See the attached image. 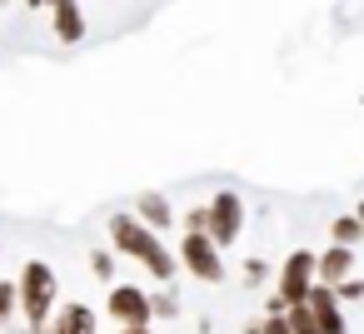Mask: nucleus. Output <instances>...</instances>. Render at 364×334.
<instances>
[{"instance_id": "f257e3e1", "label": "nucleus", "mask_w": 364, "mask_h": 334, "mask_svg": "<svg viewBox=\"0 0 364 334\" xmlns=\"http://www.w3.org/2000/svg\"><path fill=\"white\" fill-rule=\"evenodd\" d=\"M105 230H110V249H115V254L135 259V264H140L145 274H155L160 284H175L180 259H175V249H170L150 225H140L135 215H110V220H105Z\"/></svg>"}, {"instance_id": "f03ea898", "label": "nucleus", "mask_w": 364, "mask_h": 334, "mask_svg": "<svg viewBox=\"0 0 364 334\" xmlns=\"http://www.w3.org/2000/svg\"><path fill=\"white\" fill-rule=\"evenodd\" d=\"M16 294H21V319H26V334H46L50 329V314L60 304V279L46 259H26L21 274H16Z\"/></svg>"}, {"instance_id": "7ed1b4c3", "label": "nucleus", "mask_w": 364, "mask_h": 334, "mask_svg": "<svg viewBox=\"0 0 364 334\" xmlns=\"http://www.w3.org/2000/svg\"><path fill=\"white\" fill-rule=\"evenodd\" d=\"M220 254H225V249H220L210 235H185L175 259H180V269L195 274L200 284H225V259H220Z\"/></svg>"}, {"instance_id": "20e7f679", "label": "nucleus", "mask_w": 364, "mask_h": 334, "mask_svg": "<svg viewBox=\"0 0 364 334\" xmlns=\"http://www.w3.org/2000/svg\"><path fill=\"white\" fill-rule=\"evenodd\" d=\"M314 284H319V274H314V249H294V254L279 264V274H274V299H284V309H289V304H304Z\"/></svg>"}, {"instance_id": "39448f33", "label": "nucleus", "mask_w": 364, "mask_h": 334, "mask_svg": "<svg viewBox=\"0 0 364 334\" xmlns=\"http://www.w3.org/2000/svg\"><path fill=\"white\" fill-rule=\"evenodd\" d=\"M105 314L120 324V329H140V324H155V309H150V289L140 284H110L105 294Z\"/></svg>"}, {"instance_id": "423d86ee", "label": "nucleus", "mask_w": 364, "mask_h": 334, "mask_svg": "<svg viewBox=\"0 0 364 334\" xmlns=\"http://www.w3.org/2000/svg\"><path fill=\"white\" fill-rule=\"evenodd\" d=\"M205 210H210V239H215L220 249H230V244L245 235V200H240L235 190H220Z\"/></svg>"}, {"instance_id": "0eeeda50", "label": "nucleus", "mask_w": 364, "mask_h": 334, "mask_svg": "<svg viewBox=\"0 0 364 334\" xmlns=\"http://www.w3.org/2000/svg\"><path fill=\"white\" fill-rule=\"evenodd\" d=\"M304 309H309V319H314L319 334H349V319H344V304H339L334 284H314L309 299H304Z\"/></svg>"}, {"instance_id": "6e6552de", "label": "nucleus", "mask_w": 364, "mask_h": 334, "mask_svg": "<svg viewBox=\"0 0 364 334\" xmlns=\"http://www.w3.org/2000/svg\"><path fill=\"white\" fill-rule=\"evenodd\" d=\"M95 329H100V314L85 299H65V304H55L46 334H95Z\"/></svg>"}, {"instance_id": "1a4fd4ad", "label": "nucleus", "mask_w": 364, "mask_h": 334, "mask_svg": "<svg viewBox=\"0 0 364 334\" xmlns=\"http://www.w3.org/2000/svg\"><path fill=\"white\" fill-rule=\"evenodd\" d=\"M50 26H55V41L60 45H75L85 41V11H80V0H50Z\"/></svg>"}, {"instance_id": "9d476101", "label": "nucleus", "mask_w": 364, "mask_h": 334, "mask_svg": "<svg viewBox=\"0 0 364 334\" xmlns=\"http://www.w3.org/2000/svg\"><path fill=\"white\" fill-rule=\"evenodd\" d=\"M135 220H140V225H150L155 235H165V230H175V225H180V220H175V205H170L160 190L135 195Z\"/></svg>"}, {"instance_id": "9b49d317", "label": "nucleus", "mask_w": 364, "mask_h": 334, "mask_svg": "<svg viewBox=\"0 0 364 334\" xmlns=\"http://www.w3.org/2000/svg\"><path fill=\"white\" fill-rule=\"evenodd\" d=\"M314 274H319V284H344L349 274H354V249H344V244H329V249H319L314 254Z\"/></svg>"}, {"instance_id": "f8f14e48", "label": "nucleus", "mask_w": 364, "mask_h": 334, "mask_svg": "<svg viewBox=\"0 0 364 334\" xmlns=\"http://www.w3.org/2000/svg\"><path fill=\"white\" fill-rule=\"evenodd\" d=\"M359 239H364V225H359V215H334V220H329V244L359 249Z\"/></svg>"}, {"instance_id": "ddd939ff", "label": "nucleus", "mask_w": 364, "mask_h": 334, "mask_svg": "<svg viewBox=\"0 0 364 334\" xmlns=\"http://www.w3.org/2000/svg\"><path fill=\"white\" fill-rule=\"evenodd\" d=\"M150 309H155V319H180V289L175 284H160L150 294Z\"/></svg>"}, {"instance_id": "4468645a", "label": "nucleus", "mask_w": 364, "mask_h": 334, "mask_svg": "<svg viewBox=\"0 0 364 334\" xmlns=\"http://www.w3.org/2000/svg\"><path fill=\"white\" fill-rule=\"evenodd\" d=\"M21 314V294H16V279H0V329Z\"/></svg>"}, {"instance_id": "2eb2a0df", "label": "nucleus", "mask_w": 364, "mask_h": 334, "mask_svg": "<svg viewBox=\"0 0 364 334\" xmlns=\"http://www.w3.org/2000/svg\"><path fill=\"white\" fill-rule=\"evenodd\" d=\"M90 274L115 284V249H90Z\"/></svg>"}, {"instance_id": "dca6fc26", "label": "nucleus", "mask_w": 364, "mask_h": 334, "mask_svg": "<svg viewBox=\"0 0 364 334\" xmlns=\"http://www.w3.org/2000/svg\"><path fill=\"white\" fill-rule=\"evenodd\" d=\"M180 225H185V235H210V210H205V205H195V210H185V215H180Z\"/></svg>"}, {"instance_id": "f3484780", "label": "nucleus", "mask_w": 364, "mask_h": 334, "mask_svg": "<svg viewBox=\"0 0 364 334\" xmlns=\"http://www.w3.org/2000/svg\"><path fill=\"white\" fill-rule=\"evenodd\" d=\"M334 294H339V304H359V299H364V279H354V274H349Z\"/></svg>"}, {"instance_id": "a211bd4d", "label": "nucleus", "mask_w": 364, "mask_h": 334, "mask_svg": "<svg viewBox=\"0 0 364 334\" xmlns=\"http://www.w3.org/2000/svg\"><path fill=\"white\" fill-rule=\"evenodd\" d=\"M269 279V264L264 259H245V284H264Z\"/></svg>"}, {"instance_id": "6ab92c4d", "label": "nucleus", "mask_w": 364, "mask_h": 334, "mask_svg": "<svg viewBox=\"0 0 364 334\" xmlns=\"http://www.w3.org/2000/svg\"><path fill=\"white\" fill-rule=\"evenodd\" d=\"M115 334H155L150 324H140V329H115Z\"/></svg>"}, {"instance_id": "aec40b11", "label": "nucleus", "mask_w": 364, "mask_h": 334, "mask_svg": "<svg viewBox=\"0 0 364 334\" xmlns=\"http://www.w3.org/2000/svg\"><path fill=\"white\" fill-rule=\"evenodd\" d=\"M26 6H31V11H46V6H50V0H26Z\"/></svg>"}, {"instance_id": "412c9836", "label": "nucleus", "mask_w": 364, "mask_h": 334, "mask_svg": "<svg viewBox=\"0 0 364 334\" xmlns=\"http://www.w3.org/2000/svg\"><path fill=\"white\" fill-rule=\"evenodd\" d=\"M354 215H359V225H364V200H359V205H354Z\"/></svg>"}, {"instance_id": "4be33fe9", "label": "nucleus", "mask_w": 364, "mask_h": 334, "mask_svg": "<svg viewBox=\"0 0 364 334\" xmlns=\"http://www.w3.org/2000/svg\"><path fill=\"white\" fill-rule=\"evenodd\" d=\"M0 6H11V0H0Z\"/></svg>"}]
</instances>
